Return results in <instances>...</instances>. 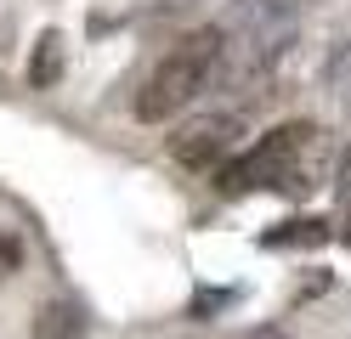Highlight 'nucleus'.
<instances>
[{
    "label": "nucleus",
    "mask_w": 351,
    "mask_h": 339,
    "mask_svg": "<svg viewBox=\"0 0 351 339\" xmlns=\"http://www.w3.org/2000/svg\"><path fill=\"white\" fill-rule=\"evenodd\" d=\"M328 158V130L317 119H289L267 130L250 153L221 170V192H312Z\"/></svg>",
    "instance_id": "f257e3e1"
},
{
    "label": "nucleus",
    "mask_w": 351,
    "mask_h": 339,
    "mask_svg": "<svg viewBox=\"0 0 351 339\" xmlns=\"http://www.w3.org/2000/svg\"><path fill=\"white\" fill-rule=\"evenodd\" d=\"M221 51H227V34H221V29H193V34H182L159 62H153V74L142 79L136 119H142V125H165V119H176V113H182V108L210 85Z\"/></svg>",
    "instance_id": "f03ea898"
},
{
    "label": "nucleus",
    "mask_w": 351,
    "mask_h": 339,
    "mask_svg": "<svg viewBox=\"0 0 351 339\" xmlns=\"http://www.w3.org/2000/svg\"><path fill=\"white\" fill-rule=\"evenodd\" d=\"M244 130L250 119L244 113H215V119H199V125H187L182 136H170V158L182 170H227L232 164V147L244 142Z\"/></svg>",
    "instance_id": "7ed1b4c3"
},
{
    "label": "nucleus",
    "mask_w": 351,
    "mask_h": 339,
    "mask_svg": "<svg viewBox=\"0 0 351 339\" xmlns=\"http://www.w3.org/2000/svg\"><path fill=\"white\" fill-rule=\"evenodd\" d=\"M34 339H85V311L74 300H46L34 311Z\"/></svg>",
    "instance_id": "20e7f679"
},
{
    "label": "nucleus",
    "mask_w": 351,
    "mask_h": 339,
    "mask_svg": "<svg viewBox=\"0 0 351 339\" xmlns=\"http://www.w3.org/2000/svg\"><path fill=\"white\" fill-rule=\"evenodd\" d=\"M62 51H69V45H62L57 29H46V34L34 40V51H29V85L34 90H51L62 79Z\"/></svg>",
    "instance_id": "39448f33"
},
{
    "label": "nucleus",
    "mask_w": 351,
    "mask_h": 339,
    "mask_svg": "<svg viewBox=\"0 0 351 339\" xmlns=\"http://www.w3.org/2000/svg\"><path fill=\"white\" fill-rule=\"evenodd\" d=\"M289 243L317 249V243H328V226L323 221H283V232H267V249H289Z\"/></svg>",
    "instance_id": "423d86ee"
},
{
    "label": "nucleus",
    "mask_w": 351,
    "mask_h": 339,
    "mask_svg": "<svg viewBox=\"0 0 351 339\" xmlns=\"http://www.w3.org/2000/svg\"><path fill=\"white\" fill-rule=\"evenodd\" d=\"M221 305H232V288H199V294H193V316H210Z\"/></svg>",
    "instance_id": "0eeeda50"
},
{
    "label": "nucleus",
    "mask_w": 351,
    "mask_h": 339,
    "mask_svg": "<svg viewBox=\"0 0 351 339\" xmlns=\"http://www.w3.org/2000/svg\"><path fill=\"white\" fill-rule=\"evenodd\" d=\"M340 203H346V215H351V153H346V164H340Z\"/></svg>",
    "instance_id": "6e6552de"
},
{
    "label": "nucleus",
    "mask_w": 351,
    "mask_h": 339,
    "mask_svg": "<svg viewBox=\"0 0 351 339\" xmlns=\"http://www.w3.org/2000/svg\"><path fill=\"white\" fill-rule=\"evenodd\" d=\"M244 339H283L278 328H255V334H244Z\"/></svg>",
    "instance_id": "1a4fd4ad"
},
{
    "label": "nucleus",
    "mask_w": 351,
    "mask_h": 339,
    "mask_svg": "<svg viewBox=\"0 0 351 339\" xmlns=\"http://www.w3.org/2000/svg\"><path fill=\"white\" fill-rule=\"evenodd\" d=\"M340 238H346V243H351V215H346V232H340Z\"/></svg>",
    "instance_id": "9d476101"
}]
</instances>
